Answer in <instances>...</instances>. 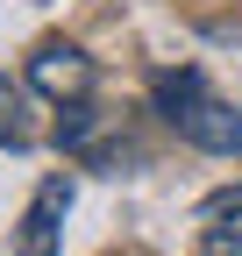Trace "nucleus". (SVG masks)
Listing matches in <instances>:
<instances>
[{
  "label": "nucleus",
  "mask_w": 242,
  "mask_h": 256,
  "mask_svg": "<svg viewBox=\"0 0 242 256\" xmlns=\"http://www.w3.org/2000/svg\"><path fill=\"white\" fill-rule=\"evenodd\" d=\"M157 114L178 128V142H192L206 156H235L242 150V107L221 100L200 72H164L157 78Z\"/></svg>",
  "instance_id": "nucleus-1"
},
{
  "label": "nucleus",
  "mask_w": 242,
  "mask_h": 256,
  "mask_svg": "<svg viewBox=\"0 0 242 256\" xmlns=\"http://www.w3.org/2000/svg\"><path fill=\"white\" fill-rule=\"evenodd\" d=\"M93 57H86L78 43H43L36 57H28V86L43 92V100H57V107H72V100H93Z\"/></svg>",
  "instance_id": "nucleus-2"
},
{
  "label": "nucleus",
  "mask_w": 242,
  "mask_h": 256,
  "mask_svg": "<svg viewBox=\"0 0 242 256\" xmlns=\"http://www.w3.org/2000/svg\"><path fill=\"white\" fill-rule=\"evenodd\" d=\"M64 206H72V178H43V192L28 200L22 228H14V256H57V235H64Z\"/></svg>",
  "instance_id": "nucleus-3"
},
{
  "label": "nucleus",
  "mask_w": 242,
  "mask_h": 256,
  "mask_svg": "<svg viewBox=\"0 0 242 256\" xmlns=\"http://www.w3.org/2000/svg\"><path fill=\"white\" fill-rule=\"evenodd\" d=\"M200 256H242V178L206 206V228H200Z\"/></svg>",
  "instance_id": "nucleus-4"
},
{
  "label": "nucleus",
  "mask_w": 242,
  "mask_h": 256,
  "mask_svg": "<svg viewBox=\"0 0 242 256\" xmlns=\"http://www.w3.org/2000/svg\"><path fill=\"white\" fill-rule=\"evenodd\" d=\"M0 150H36V128H28V92L14 78H0Z\"/></svg>",
  "instance_id": "nucleus-5"
}]
</instances>
